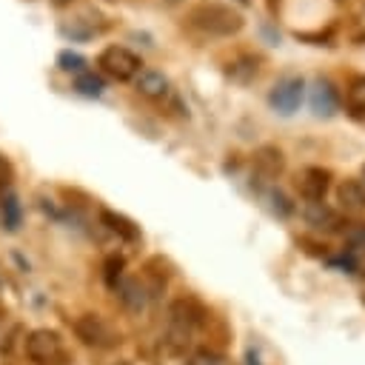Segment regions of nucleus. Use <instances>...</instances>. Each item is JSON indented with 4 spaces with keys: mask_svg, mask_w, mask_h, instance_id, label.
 I'll return each instance as SVG.
<instances>
[{
    "mask_svg": "<svg viewBox=\"0 0 365 365\" xmlns=\"http://www.w3.org/2000/svg\"><path fill=\"white\" fill-rule=\"evenodd\" d=\"M26 356L34 365H60L66 359L63 336L54 328H34L26 336Z\"/></svg>",
    "mask_w": 365,
    "mask_h": 365,
    "instance_id": "3",
    "label": "nucleus"
},
{
    "mask_svg": "<svg viewBox=\"0 0 365 365\" xmlns=\"http://www.w3.org/2000/svg\"><path fill=\"white\" fill-rule=\"evenodd\" d=\"M257 71H259V60H257V57H251V54H242L240 60H234V63H231L228 77H231V80H237V83H248L251 77H257Z\"/></svg>",
    "mask_w": 365,
    "mask_h": 365,
    "instance_id": "17",
    "label": "nucleus"
},
{
    "mask_svg": "<svg viewBox=\"0 0 365 365\" xmlns=\"http://www.w3.org/2000/svg\"><path fill=\"white\" fill-rule=\"evenodd\" d=\"M359 182H362V188H365V163H362V171H359Z\"/></svg>",
    "mask_w": 365,
    "mask_h": 365,
    "instance_id": "25",
    "label": "nucleus"
},
{
    "mask_svg": "<svg viewBox=\"0 0 365 365\" xmlns=\"http://www.w3.org/2000/svg\"><path fill=\"white\" fill-rule=\"evenodd\" d=\"M305 220H308V225H314L319 231H328V234L345 231V225H348V222H342V214L334 211L325 202H308L305 205Z\"/></svg>",
    "mask_w": 365,
    "mask_h": 365,
    "instance_id": "9",
    "label": "nucleus"
},
{
    "mask_svg": "<svg viewBox=\"0 0 365 365\" xmlns=\"http://www.w3.org/2000/svg\"><path fill=\"white\" fill-rule=\"evenodd\" d=\"M302 94H305L302 77L288 74V77H279V80L274 83V88L268 91V103H271V108L279 111V114H294V111L299 108V103H302Z\"/></svg>",
    "mask_w": 365,
    "mask_h": 365,
    "instance_id": "5",
    "label": "nucleus"
},
{
    "mask_svg": "<svg viewBox=\"0 0 365 365\" xmlns=\"http://www.w3.org/2000/svg\"><path fill=\"white\" fill-rule=\"evenodd\" d=\"M9 177H11V168H9V163L0 157V191L9 185Z\"/></svg>",
    "mask_w": 365,
    "mask_h": 365,
    "instance_id": "24",
    "label": "nucleus"
},
{
    "mask_svg": "<svg viewBox=\"0 0 365 365\" xmlns=\"http://www.w3.org/2000/svg\"><path fill=\"white\" fill-rule=\"evenodd\" d=\"M74 331H77V336H80L86 345H94V348H111V345L117 342L114 328H111L100 314H83V317H77Z\"/></svg>",
    "mask_w": 365,
    "mask_h": 365,
    "instance_id": "6",
    "label": "nucleus"
},
{
    "mask_svg": "<svg viewBox=\"0 0 365 365\" xmlns=\"http://www.w3.org/2000/svg\"><path fill=\"white\" fill-rule=\"evenodd\" d=\"M117 294H120V302L128 308V311H143L145 302H148V294H145V285L140 279H123L117 285Z\"/></svg>",
    "mask_w": 365,
    "mask_h": 365,
    "instance_id": "15",
    "label": "nucleus"
},
{
    "mask_svg": "<svg viewBox=\"0 0 365 365\" xmlns=\"http://www.w3.org/2000/svg\"><path fill=\"white\" fill-rule=\"evenodd\" d=\"M0 211H3V225L9 231H14L20 225V202H17V197L14 194H6L3 202H0Z\"/></svg>",
    "mask_w": 365,
    "mask_h": 365,
    "instance_id": "19",
    "label": "nucleus"
},
{
    "mask_svg": "<svg viewBox=\"0 0 365 365\" xmlns=\"http://www.w3.org/2000/svg\"><path fill=\"white\" fill-rule=\"evenodd\" d=\"M77 91L80 94H86V97H100L103 94V88H106V80L100 77V74H91V71H83V74H77Z\"/></svg>",
    "mask_w": 365,
    "mask_h": 365,
    "instance_id": "18",
    "label": "nucleus"
},
{
    "mask_svg": "<svg viewBox=\"0 0 365 365\" xmlns=\"http://www.w3.org/2000/svg\"><path fill=\"white\" fill-rule=\"evenodd\" d=\"M311 111L322 120H331L336 111H339V91L331 80L325 77H317L311 83Z\"/></svg>",
    "mask_w": 365,
    "mask_h": 365,
    "instance_id": "8",
    "label": "nucleus"
},
{
    "mask_svg": "<svg viewBox=\"0 0 365 365\" xmlns=\"http://www.w3.org/2000/svg\"><path fill=\"white\" fill-rule=\"evenodd\" d=\"M345 265L354 271H365V225H351L345 228Z\"/></svg>",
    "mask_w": 365,
    "mask_h": 365,
    "instance_id": "13",
    "label": "nucleus"
},
{
    "mask_svg": "<svg viewBox=\"0 0 365 365\" xmlns=\"http://www.w3.org/2000/svg\"><path fill=\"white\" fill-rule=\"evenodd\" d=\"M282 168H285V157H282V151L277 145H259L254 151V171L259 177L274 180V177L282 174Z\"/></svg>",
    "mask_w": 365,
    "mask_h": 365,
    "instance_id": "10",
    "label": "nucleus"
},
{
    "mask_svg": "<svg viewBox=\"0 0 365 365\" xmlns=\"http://www.w3.org/2000/svg\"><path fill=\"white\" fill-rule=\"evenodd\" d=\"M328 185H331V171L328 168H319V165H308L297 177L299 197L308 200V202H322L325 194H328Z\"/></svg>",
    "mask_w": 365,
    "mask_h": 365,
    "instance_id": "7",
    "label": "nucleus"
},
{
    "mask_svg": "<svg viewBox=\"0 0 365 365\" xmlns=\"http://www.w3.org/2000/svg\"><path fill=\"white\" fill-rule=\"evenodd\" d=\"M97 66H100L103 74H108L111 80H120V83L134 80L143 71V60L131 48H125V46H108V48H103L100 57H97Z\"/></svg>",
    "mask_w": 365,
    "mask_h": 365,
    "instance_id": "4",
    "label": "nucleus"
},
{
    "mask_svg": "<svg viewBox=\"0 0 365 365\" xmlns=\"http://www.w3.org/2000/svg\"><path fill=\"white\" fill-rule=\"evenodd\" d=\"M336 202L345 214H359L365 208V188L359 180H342L336 185Z\"/></svg>",
    "mask_w": 365,
    "mask_h": 365,
    "instance_id": "12",
    "label": "nucleus"
},
{
    "mask_svg": "<svg viewBox=\"0 0 365 365\" xmlns=\"http://www.w3.org/2000/svg\"><path fill=\"white\" fill-rule=\"evenodd\" d=\"M134 80H137V91H140L143 97H148V100H163V97H168V91H171L168 77H165L163 71H154V68H143Z\"/></svg>",
    "mask_w": 365,
    "mask_h": 365,
    "instance_id": "11",
    "label": "nucleus"
},
{
    "mask_svg": "<svg viewBox=\"0 0 365 365\" xmlns=\"http://www.w3.org/2000/svg\"><path fill=\"white\" fill-rule=\"evenodd\" d=\"M265 200L271 202V208H274L279 217H288V214L294 211V205L285 200V194H282V191H268V194H265Z\"/></svg>",
    "mask_w": 365,
    "mask_h": 365,
    "instance_id": "21",
    "label": "nucleus"
},
{
    "mask_svg": "<svg viewBox=\"0 0 365 365\" xmlns=\"http://www.w3.org/2000/svg\"><path fill=\"white\" fill-rule=\"evenodd\" d=\"M100 220H103V225H106L111 234H117L120 240H125V242H137V240H140V225H134L128 217H123V214H117V211H111V208H103V211H100Z\"/></svg>",
    "mask_w": 365,
    "mask_h": 365,
    "instance_id": "14",
    "label": "nucleus"
},
{
    "mask_svg": "<svg viewBox=\"0 0 365 365\" xmlns=\"http://www.w3.org/2000/svg\"><path fill=\"white\" fill-rule=\"evenodd\" d=\"M197 319L200 317H197L194 302H188V299L171 302V308H168V331H165V342H168L171 351H185L188 348Z\"/></svg>",
    "mask_w": 365,
    "mask_h": 365,
    "instance_id": "2",
    "label": "nucleus"
},
{
    "mask_svg": "<svg viewBox=\"0 0 365 365\" xmlns=\"http://www.w3.org/2000/svg\"><path fill=\"white\" fill-rule=\"evenodd\" d=\"M188 365H228V362H225L222 356H217V354H205V351H202V354H197Z\"/></svg>",
    "mask_w": 365,
    "mask_h": 365,
    "instance_id": "22",
    "label": "nucleus"
},
{
    "mask_svg": "<svg viewBox=\"0 0 365 365\" xmlns=\"http://www.w3.org/2000/svg\"><path fill=\"white\" fill-rule=\"evenodd\" d=\"M188 26L197 29L200 34H208V37H231V34H237L245 26V20L231 6L200 3V6H194L188 11Z\"/></svg>",
    "mask_w": 365,
    "mask_h": 365,
    "instance_id": "1",
    "label": "nucleus"
},
{
    "mask_svg": "<svg viewBox=\"0 0 365 365\" xmlns=\"http://www.w3.org/2000/svg\"><path fill=\"white\" fill-rule=\"evenodd\" d=\"M120 268H123V257H111L106 262V279H108V285H114V274L120 277Z\"/></svg>",
    "mask_w": 365,
    "mask_h": 365,
    "instance_id": "23",
    "label": "nucleus"
},
{
    "mask_svg": "<svg viewBox=\"0 0 365 365\" xmlns=\"http://www.w3.org/2000/svg\"><path fill=\"white\" fill-rule=\"evenodd\" d=\"M57 66L63 68V71H71V74H83L86 71V57L83 54H77V51H60L57 54Z\"/></svg>",
    "mask_w": 365,
    "mask_h": 365,
    "instance_id": "20",
    "label": "nucleus"
},
{
    "mask_svg": "<svg viewBox=\"0 0 365 365\" xmlns=\"http://www.w3.org/2000/svg\"><path fill=\"white\" fill-rule=\"evenodd\" d=\"M237 3H240V6H251V0H237Z\"/></svg>",
    "mask_w": 365,
    "mask_h": 365,
    "instance_id": "26",
    "label": "nucleus"
},
{
    "mask_svg": "<svg viewBox=\"0 0 365 365\" xmlns=\"http://www.w3.org/2000/svg\"><path fill=\"white\" fill-rule=\"evenodd\" d=\"M345 108L354 120H365V74H356L345 91Z\"/></svg>",
    "mask_w": 365,
    "mask_h": 365,
    "instance_id": "16",
    "label": "nucleus"
}]
</instances>
